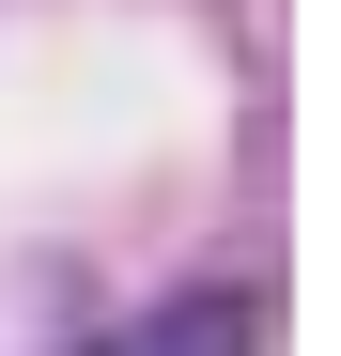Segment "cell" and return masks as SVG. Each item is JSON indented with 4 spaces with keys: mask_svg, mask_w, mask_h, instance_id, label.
Segmentation results:
<instances>
[{
    "mask_svg": "<svg viewBox=\"0 0 341 356\" xmlns=\"http://www.w3.org/2000/svg\"><path fill=\"white\" fill-rule=\"evenodd\" d=\"M248 341H264L248 294H187V310H140L125 341H93V356H248Z\"/></svg>",
    "mask_w": 341,
    "mask_h": 356,
    "instance_id": "6da1fadb",
    "label": "cell"
}]
</instances>
